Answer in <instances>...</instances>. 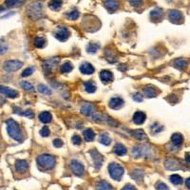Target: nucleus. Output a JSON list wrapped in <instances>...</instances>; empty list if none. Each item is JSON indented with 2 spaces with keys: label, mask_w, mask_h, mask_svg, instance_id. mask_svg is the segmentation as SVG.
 Masks as SVG:
<instances>
[{
  "label": "nucleus",
  "mask_w": 190,
  "mask_h": 190,
  "mask_svg": "<svg viewBox=\"0 0 190 190\" xmlns=\"http://www.w3.org/2000/svg\"><path fill=\"white\" fill-rule=\"evenodd\" d=\"M185 161H186V163H190V152L185 153Z\"/></svg>",
  "instance_id": "nucleus-53"
},
{
  "label": "nucleus",
  "mask_w": 190,
  "mask_h": 190,
  "mask_svg": "<svg viewBox=\"0 0 190 190\" xmlns=\"http://www.w3.org/2000/svg\"><path fill=\"white\" fill-rule=\"evenodd\" d=\"M97 190H114V188L112 187V185L109 182H106L105 180L100 181L97 183V186H96Z\"/></svg>",
  "instance_id": "nucleus-22"
},
{
  "label": "nucleus",
  "mask_w": 190,
  "mask_h": 190,
  "mask_svg": "<svg viewBox=\"0 0 190 190\" xmlns=\"http://www.w3.org/2000/svg\"><path fill=\"white\" fill-rule=\"evenodd\" d=\"M38 118H39L41 123L48 124V123H49L50 121H52V114H50L49 111H43L39 114Z\"/></svg>",
  "instance_id": "nucleus-25"
},
{
  "label": "nucleus",
  "mask_w": 190,
  "mask_h": 190,
  "mask_svg": "<svg viewBox=\"0 0 190 190\" xmlns=\"http://www.w3.org/2000/svg\"><path fill=\"white\" fill-rule=\"evenodd\" d=\"M20 85H21V87L26 91H33L34 90V87L31 85L30 82H28V81H23V82H21Z\"/></svg>",
  "instance_id": "nucleus-41"
},
{
  "label": "nucleus",
  "mask_w": 190,
  "mask_h": 190,
  "mask_svg": "<svg viewBox=\"0 0 190 190\" xmlns=\"http://www.w3.org/2000/svg\"><path fill=\"white\" fill-rule=\"evenodd\" d=\"M23 66V62L19 60H8L4 63L3 68L8 72H14L20 69Z\"/></svg>",
  "instance_id": "nucleus-5"
},
{
  "label": "nucleus",
  "mask_w": 190,
  "mask_h": 190,
  "mask_svg": "<svg viewBox=\"0 0 190 190\" xmlns=\"http://www.w3.org/2000/svg\"><path fill=\"white\" fill-rule=\"evenodd\" d=\"M122 190H137V189H136L135 186H133L132 185H125L122 188Z\"/></svg>",
  "instance_id": "nucleus-52"
},
{
  "label": "nucleus",
  "mask_w": 190,
  "mask_h": 190,
  "mask_svg": "<svg viewBox=\"0 0 190 190\" xmlns=\"http://www.w3.org/2000/svg\"><path fill=\"white\" fill-rule=\"evenodd\" d=\"M43 11H44V7L43 4L40 1H35L31 3L28 9H27V14L29 17L31 19H39L43 16Z\"/></svg>",
  "instance_id": "nucleus-3"
},
{
  "label": "nucleus",
  "mask_w": 190,
  "mask_h": 190,
  "mask_svg": "<svg viewBox=\"0 0 190 190\" xmlns=\"http://www.w3.org/2000/svg\"><path fill=\"white\" fill-rule=\"evenodd\" d=\"M173 66L178 69H183L187 66V61L183 58H178L173 62Z\"/></svg>",
  "instance_id": "nucleus-30"
},
{
  "label": "nucleus",
  "mask_w": 190,
  "mask_h": 190,
  "mask_svg": "<svg viewBox=\"0 0 190 190\" xmlns=\"http://www.w3.org/2000/svg\"><path fill=\"white\" fill-rule=\"evenodd\" d=\"M109 106L112 109H119L124 106V100L120 97H114L109 101Z\"/></svg>",
  "instance_id": "nucleus-14"
},
{
  "label": "nucleus",
  "mask_w": 190,
  "mask_h": 190,
  "mask_svg": "<svg viewBox=\"0 0 190 190\" xmlns=\"http://www.w3.org/2000/svg\"><path fill=\"white\" fill-rule=\"evenodd\" d=\"M104 5L107 11L113 12L119 8L120 3L118 0H104Z\"/></svg>",
  "instance_id": "nucleus-13"
},
{
  "label": "nucleus",
  "mask_w": 190,
  "mask_h": 190,
  "mask_svg": "<svg viewBox=\"0 0 190 190\" xmlns=\"http://www.w3.org/2000/svg\"><path fill=\"white\" fill-rule=\"evenodd\" d=\"M71 142H72L73 144L79 145V144H81V143H82V139H81V137H80L79 135H73V136L71 137Z\"/></svg>",
  "instance_id": "nucleus-47"
},
{
  "label": "nucleus",
  "mask_w": 190,
  "mask_h": 190,
  "mask_svg": "<svg viewBox=\"0 0 190 190\" xmlns=\"http://www.w3.org/2000/svg\"><path fill=\"white\" fill-rule=\"evenodd\" d=\"M168 18L170 19L171 22H173L175 24H180L183 20V15L180 11L171 10L168 12Z\"/></svg>",
  "instance_id": "nucleus-10"
},
{
  "label": "nucleus",
  "mask_w": 190,
  "mask_h": 190,
  "mask_svg": "<svg viewBox=\"0 0 190 190\" xmlns=\"http://www.w3.org/2000/svg\"><path fill=\"white\" fill-rule=\"evenodd\" d=\"M145 114L142 111H136L133 115V122H134L136 125H142L144 123L145 121Z\"/></svg>",
  "instance_id": "nucleus-18"
},
{
  "label": "nucleus",
  "mask_w": 190,
  "mask_h": 190,
  "mask_svg": "<svg viewBox=\"0 0 190 190\" xmlns=\"http://www.w3.org/2000/svg\"><path fill=\"white\" fill-rule=\"evenodd\" d=\"M90 154L92 160L94 162L95 167H96L97 169H99L101 166H102V164H103L104 157L101 155L96 149H91V150H90Z\"/></svg>",
  "instance_id": "nucleus-9"
},
{
  "label": "nucleus",
  "mask_w": 190,
  "mask_h": 190,
  "mask_svg": "<svg viewBox=\"0 0 190 190\" xmlns=\"http://www.w3.org/2000/svg\"><path fill=\"white\" fill-rule=\"evenodd\" d=\"M150 147L147 144H140L137 145L132 149V155L135 158H141L144 156H149Z\"/></svg>",
  "instance_id": "nucleus-7"
},
{
  "label": "nucleus",
  "mask_w": 190,
  "mask_h": 190,
  "mask_svg": "<svg viewBox=\"0 0 190 190\" xmlns=\"http://www.w3.org/2000/svg\"><path fill=\"white\" fill-rule=\"evenodd\" d=\"M144 95L148 98H153V97H156L157 96V90L156 88L154 87H151V86H147L144 87Z\"/></svg>",
  "instance_id": "nucleus-21"
},
{
  "label": "nucleus",
  "mask_w": 190,
  "mask_h": 190,
  "mask_svg": "<svg viewBox=\"0 0 190 190\" xmlns=\"http://www.w3.org/2000/svg\"><path fill=\"white\" fill-rule=\"evenodd\" d=\"M83 135H84V138L87 142H92L95 138V133L91 128H87V129L84 130Z\"/></svg>",
  "instance_id": "nucleus-31"
},
{
  "label": "nucleus",
  "mask_w": 190,
  "mask_h": 190,
  "mask_svg": "<svg viewBox=\"0 0 190 190\" xmlns=\"http://www.w3.org/2000/svg\"><path fill=\"white\" fill-rule=\"evenodd\" d=\"M128 2L131 6L135 8H139L143 5V0H128Z\"/></svg>",
  "instance_id": "nucleus-45"
},
{
  "label": "nucleus",
  "mask_w": 190,
  "mask_h": 190,
  "mask_svg": "<svg viewBox=\"0 0 190 190\" xmlns=\"http://www.w3.org/2000/svg\"><path fill=\"white\" fill-rule=\"evenodd\" d=\"M84 87H85V90L87 93H94L96 91V85L94 84V82L90 80V81H87L84 83Z\"/></svg>",
  "instance_id": "nucleus-24"
},
{
  "label": "nucleus",
  "mask_w": 190,
  "mask_h": 190,
  "mask_svg": "<svg viewBox=\"0 0 190 190\" xmlns=\"http://www.w3.org/2000/svg\"><path fill=\"white\" fill-rule=\"evenodd\" d=\"M169 180L170 182L173 183V185H181V183L182 182V177L178 174H173V175H171L169 177Z\"/></svg>",
  "instance_id": "nucleus-35"
},
{
  "label": "nucleus",
  "mask_w": 190,
  "mask_h": 190,
  "mask_svg": "<svg viewBox=\"0 0 190 190\" xmlns=\"http://www.w3.org/2000/svg\"><path fill=\"white\" fill-rule=\"evenodd\" d=\"M69 167L71 170L72 171V173L75 174L78 177H83L85 174V167L83 166V163H81L77 160H72L69 163Z\"/></svg>",
  "instance_id": "nucleus-6"
},
{
  "label": "nucleus",
  "mask_w": 190,
  "mask_h": 190,
  "mask_svg": "<svg viewBox=\"0 0 190 190\" xmlns=\"http://www.w3.org/2000/svg\"><path fill=\"white\" fill-rule=\"evenodd\" d=\"M99 142L102 144H104V145H109L111 143V139L109 136V134L105 132V133H102V134L100 135V137H99Z\"/></svg>",
  "instance_id": "nucleus-32"
},
{
  "label": "nucleus",
  "mask_w": 190,
  "mask_h": 190,
  "mask_svg": "<svg viewBox=\"0 0 190 190\" xmlns=\"http://www.w3.org/2000/svg\"><path fill=\"white\" fill-rule=\"evenodd\" d=\"M17 114H19V115H23V116H26V117H28V118H33V112L31 111V110H30V109H28V110H25L24 112H21V111H18L17 112Z\"/></svg>",
  "instance_id": "nucleus-44"
},
{
  "label": "nucleus",
  "mask_w": 190,
  "mask_h": 190,
  "mask_svg": "<svg viewBox=\"0 0 190 190\" xmlns=\"http://www.w3.org/2000/svg\"><path fill=\"white\" fill-rule=\"evenodd\" d=\"M59 62H60V58H57V57H53V58L52 59H49L47 61L44 62V64H43V68L45 71H52V69L53 68H55L57 65L59 64Z\"/></svg>",
  "instance_id": "nucleus-12"
},
{
  "label": "nucleus",
  "mask_w": 190,
  "mask_h": 190,
  "mask_svg": "<svg viewBox=\"0 0 190 190\" xmlns=\"http://www.w3.org/2000/svg\"><path fill=\"white\" fill-rule=\"evenodd\" d=\"M8 50V46L4 42H0V54H3Z\"/></svg>",
  "instance_id": "nucleus-50"
},
{
  "label": "nucleus",
  "mask_w": 190,
  "mask_h": 190,
  "mask_svg": "<svg viewBox=\"0 0 190 190\" xmlns=\"http://www.w3.org/2000/svg\"><path fill=\"white\" fill-rule=\"evenodd\" d=\"M171 141H172L173 144H175L176 147H180L183 142V137L180 133H174V134L171 136Z\"/></svg>",
  "instance_id": "nucleus-26"
},
{
  "label": "nucleus",
  "mask_w": 190,
  "mask_h": 190,
  "mask_svg": "<svg viewBox=\"0 0 190 190\" xmlns=\"http://www.w3.org/2000/svg\"><path fill=\"white\" fill-rule=\"evenodd\" d=\"M66 16L68 19H69V20H76V19H78V17H79V11L77 10L71 11L66 14Z\"/></svg>",
  "instance_id": "nucleus-39"
},
{
  "label": "nucleus",
  "mask_w": 190,
  "mask_h": 190,
  "mask_svg": "<svg viewBox=\"0 0 190 190\" xmlns=\"http://www.w3.org/2000/svg\"><path fill=\"white\" fill-rule=\"evenodd\" d=\"M100 79L102 80L103 83H109V82H111L113 80V74L111 71L104 69L100 72Z\"/></svg>",
  "instance_id": "nucleus-17"
},
{
  "label": "nucleus",
  "mask_w": 190,
  "mask_h": 190,
  "mask_svg": "<svg viewBox=\"0 0 190 190\" xmlns=\"http://www.w3.org/2000/svg\"><path fill=\"white\" fill-rule=\"evenodd\" d=\"M40 135L42 137H48L49 135V129L48 126H46V125L43 126L42 129L40 130Z\"/></svg>",
  "instance_id": "nucleus-48"
},
{
  "label": "nucleus",
  "mask_w": 190,
  "mask_h": 190,
  "mask_svg": "<svg viewBox=\"0 0 190 190\" xmlns=\"http://www.w3.org/2000/svg\"><path fill=\"white\" fill-rule=\"evenodd\" d=\"M62 0H50L49 2V8L52 11H58L62 7Z\"/></svg>",
  "instance_id": "nucleus-29"
},
{
  "label": "nucleus",
  "mask_w": 190,
  "mask_h": 190,
  "mask_svg": "<svg viewBox=\"0 0 190 190\" xmlns=\"http://www.w3.org/2000/svg\"><path fill=\"white\" fill-rule=\"evenodd\" d=\"M79 69H80V71L85 75H90L94 72V68L92 67V65L90 64V63H87V62L81 64Z\"/></svg>",
  "instance_id": "nucleus-16"
},
{
  "label": "nucleus",
  "mask_w": 190,
  "mask_h": 190,
  "mask_svg": "<svg viewBox=\"0 0 190 190\" xmlns=\"http://www.w3.org/2000/svg\"><path fill=\"white\" fill-rule=\"evenodd\" d=\"M53 145L57 148L62 147H63V141L61 140V139H54V140H53Z\"/></svg>",
  "instance_id": "nucleus-51"
},
{
  "label": "nucleus",
  "mask_w": 190,
  "mask_h": 190,
  "mask_svg": "<svg viewBox=\"0 0 190 190\" xmlns=\"http://www.w3.org/2000/svg\"><path fill=\"white\" fill-rule=\"evenodd\" d=\"M46 39L44 37H36L34 39V46L38 49H42L46 46Z\"/></svg>",
  "instance_id": "nucleus-34"
},
{
  "label": "nucleus",
  "mask_w": 190,
  "mask_h": 190,
  "mask_svg": "<svg viewBox=\"0 0 190 190\" xmlns=\"http://www.w3.org/2000/svg\"><path fill=\"white\" fill-rule=\"evenodd\" d=\"M69 30L65 28V27H59L57 28L54 31V36L57 40H59L60 42H65L68 40V38L69 37Z\"/></svg>",
  "instance_id": "nucleus-8"
},
{
  "label": "nucleus",
  "mask_w": 190,
  "mask_h": 190,
  "mask_svg": "<svg viewBox=\"0 0 190 190\" xmlns=\"http://www.w3.org/2000/svg\"><path fill=\"white\" fill-rule=\"evenodd\" d=\"M132 98H133V100H134L135 102H137V103H141V102H143V100H144L143 95H142L140 92H137V93H135V94H133Z\"/></svg>",
  "instance_id": "nucleus-46"
},
{
  "label": "nucleus",
  "mask_w": 190,
  "mask_h": 190,
  "mask_svg": "<svg viewBox=\"0 0 190 190\" xmlns=\"http://www.w3.org/2000/svg\"><path fill=\"white\" fill-rule=\"evenodd\" d=\"M81 112L86 116H91L93 114V112H94V107L90 104L84 105L81 107Z\"/></svg>",
  "instance_id": "nucleus-27"
},
{
  "label": "nucleus",
  "mask_w": 190,
  "mask_h": 190,
  "mask_svg": "<svg viewBox=\"0 0 190 190\" xmlns=\"http://www.w3.org/2000/svg\"><path fill=\"white\" fill-rule=\"evenodd\" d=\"M109 172L114 181H121L125 173V169L117 163H110L109 164Z\"/></svg>",
  "instance_id": "nucleus-4"
},
{
  "label": "nucleus",
  "mask_w": 190,
  "mask_h": 190,
  "mask_svg": "<svg viewBox=\"0 0 190 190\" xmlns=\"http://www.w3.org/2000/svg\"><path fill=\"white\" fill-rule=\"evenodd\" d=\"M100 45L96 43H90L87 47V52L90 53H95L99 49Z\"/></svg>",
  "instance_id": "nucleus-37"
},
{
  "label": "nucleus",
  "mask_w": 190,
  "mask_h": 190,
  "mask_svg": "<svg viewBox=\"0 0 190 190\" xmlns=\"http://www.w3.org/2000/svg\"><path fill=\"white\" fill-rule=\"evenodd\" d=\"M163 126L159 124H157V123H154L153 125H151V131L153 132V133H158V132H160L163 130Z\"/></svg>",
  "instance_id": "nucleus-43"
},
{
  "label": "nucleus",
  "mask_w": 190,
  "mask_h": 190,
  "mask_svg": "<svg viewBox=\"0 0 190 190\" xmlns=\"http://www.w3.org/2000/svg\"><path fill=\"white\" fill-rule=\"evenodd\" d=\"M38 91H39L40 93L44 94V95H50L52 94V90H50V88L49 87H47L46 85H43V84H40L39 86H38Z\"/></svg>",
  "instance_id": "nucleus-36"
},
{
  "label": "nucleus",
  "mask_w": 190,
  "mask_h": 190,
  "mask_svg": "<svg viewBox=\"0 0 190 190\" xmlns=\"http://www.w3.org/2000/svg\"><path fill=\"white\" fill-rule=\"evenodd\" d=\"M185 185H186V187L188 189H190V178L186 179V181H185Z\"/></svg>",
  "instance_id": "nucleus-54"
},
{
  "label": "nucleus",
  "mask_w": 190,
  "mask_h": 190,
  "mask_svg": "<svg viewBox=\"0 0 190 190\" xmlns=\"http://www.w3.org/2000/svg\"><path fill=\"white\" fill-rule=\"evenodd\" d=\"M166 168L171 169V170H175V169L182 168V166H180L179 162L174 160V159H168V160H166Z\"/></svg>",
  "instance_id": "nucleus-20"
},
{
  "label": "nucleus",
  "mask_w": 190,
  "mask_h": 190,
  "mask_svg": "<svg viewBox=\"0 0 190 190\" xmlns=\"http://www.w3.org/2000/svg\"><path fill=\"white\" fill-rule=\"evenodd\" d=\"M130 132H131V135L139 141H143L147 138V135H145V133L143 129H135Z\"/></svg>",
  "instance_id": "nucleus-23"
},
{
  "label": "nucleus",
  "mask_w": 190,
  "mask_h": 190,
  "mask_svg": "<svg viewBox=\"0 0 190 190\" xmlns=\"http://www.w3.org/2000/svg\"><path fill=\"white\" fill-rule=\"evenodd\" d=\"M6 125H7V131L10 137L17 142H23L24 137L17 122H15L14 119H8L6 121Z\"/></svg>",
  "instance_id": "nucleus-1"
},
{
  "label": "nucleus",
  "mask_w": 190,
  "mask_h": 190,
  "mask_svg": "<svg viewBox=\"0 0 190 190\" xmlns=\"http://www.w3.org/2000/svg\"><path fill=\"white\" fill-rule=\"evenodd\" d=\"M0 92H1L3 95L5 96H7L9 98H17L18 97V91L12 90V88H10L8 87H3V86H0Z\"/></svg>",
  "instance_id": "nucleus-11"
},
{
  "label": "nucleus",
  "mask_w": 190,
  "mask_h": 190,
  "mask_svg": "<svg viewBox=\"0 0 190 190\" xmlns=\"http://www.w3.org/2000/svg\"><path fill=\"white\" fill-rule=\"evenodd\" d=\"M3 11H4V8H3V7H1V6H0V12Z\"/></svg>",
  "instance_id": "nucleus-55"
},
{
  "label": "nucleus",
  "mask_w": 190,
  "mask_h": 190,
  "mask_svg": "<svg viewBox=\"0 0 190 190\" xmlns=\"http://www.w3.org/2000/svg\"><path fill=\"white\" fill-rule=\"evenodd\" d=\"M131 177H132L133 180H135L137 182L143 181V178H144V172H143V170H141V169H134L131 172Z\"/></svg>",
  "instance_id": "nucleus-28"
},
{
  "label": "nucleus",
  "mask_w": 190,
  "mask_h": 190,
  "mask_svg": "<svg viewBox=\"0 0 190 190\" xmlns=\"http://www.w3.org/2000/svg\"><path fill=\"white\" fill-rule=\"evenodd\" d=\"M156 190H169V189L166 183L160 182L156 185Z\"/></svg>",
  "instance_id": "nucleus-49"
},
{
  "label": "nucleus",
  "mask_w": 190,
  "mask_h": 190,
  "mask_svg": "<svg viewBox=\"0 0 190 190\" xmlns=\"http://www.w3.org/2000/svg\"><path fill=\"white\" fill-rule=\"evenodd\" d=\"M72 68H73V66L71 65V62H66L65 64H63L61 66V71L63 73H68V72H71L72 71Z\"/></svg>",
  "instance_id": "nucleus-38"
},
{
  "label": "nucleus",
  "mask_w": 190,
  "mask_h": 190,
  "mask_svg": "<svg viewBox=\"0 0 190 190\" xmlns=\"http://www.w3.org/2000/svg\"><path fill=\"white\" fill-rule=\"evenodd\" d=\"M163 11L160 8L154 9V10H152L150 11V17L152 19H159L163 16Z\"/></svg>",
  "instance_id": "nucleus-33"
},
{
  "label": "nucleus",
  "mask_w": 190,
  "mask_h": 190,
  "mask_svg": "<svg viewBox=\"0 0 190 190\" xmlns=\"http://www.w3.org/2000/svg\"><path fill=\"white\" fill-rule=\"evenodd\" d=\"M24 0H6L5 1V5L7 6L8 8H11V7H15V6L21 4Z\"/></svg>",
  "instance_id": "nucleus-40"
},
{
  "label": "nucleus",
  "mask_w": 190,
  "mask_h": 190,
  "mask_svg": "<svg viewBox=\"0 0 190 190\" xmlns=\"http://www.w3.org/2000/svg\"><path fill=\"white\" fill-rule=\"evenodd\" d=\"M37 164L42 170H50L55 166L56 160L50 154H41L37 157Z\"/></svg>",
  "instance_id": "nucleus-2"
},
{
  "label": "nucleus",
  "mask_w": 190,
  "mask_h": 190,
  "mask_svg": "<svg viewBox=\"0 0 190 190\" xmlns=\"http://www.w3.org/2000/svg\"><path fill=\"white\" fill-rule=\"evenodd\" d=\"M126 152H128V149L121 143L116 144L115 147H114V153L118 156H125L126 154Z\"/></svg>",
  "instance_id": "nucleus-19"
},
{
  "label": "nucleus",
  "mask_w": 190,
  "mask_h": 190,
  "mask_svg": "<svg viewBox=\"0 0 190 190\" xmlns=\"http://www.w3.org/2000/svg\"><path fill=\"white\" fill-rule=\"evenodd\" d=\"M34 72V68L33 67H29L26 69H24V71L22 72V76L23 77H28V76H30Z\"/></svg>",
  "instance_id": "nucleus-42"
},
{
  "label": "nucleus",
  "mask_w": 190,
  "mask_h": 190,
  "mask_svg": "<svg viewBox=\"0 0 190 190\" xmlns=\"http://www.w3.org/2000/svg\"><path fill=\"white\" fill-rule=\"evenodd\" d=\"M29 168V163L26 160H17L15 162V169L17 172L23 173Z\"/></svg>",
  "instance_id": "nucleus-15"
}]
</instances>
